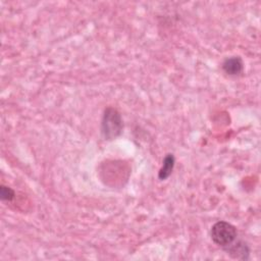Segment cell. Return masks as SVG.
Returning <instances> with one entry per match:
<instances>
[{"mask_svg":"<svg viewBox=\"0 0 261 261\" xmlns=\"http://www.w3.org/2000/svg\"><path fill=\"white\" fill-rule=\"evenodd\" d=\"M123 123L119 111L113 107L104 110L101 121V134L105 140H114L122 133Z\"/></svg>","mask_w":261,"mask_h":261,"instance_id":"cell-1","label":"cell"},{"mask_svg":"<svg viewBox=\"0 0 261 261\" xmlns=\"http://www.w3.org/2000/svg\"><path fill=\"white\" fill-rule=\"evenodd\" d=\"M222 69L228 75H240L244 70V62L240 56H230L222 62Z\"/></svg>","mask_w":261,"mask_h":261,"instance_id":"cell-3","label":"cell"},{"mask_svg":"<svg viewBox=\"0 0 261 261\" xmlns=\"http://www.w3.org/2000/svg\"><path fill=\"white\" fill-rule=\"evenodd\" d=\"M174 163H175V158L172 154H167L162 162V166L158 172V178L160 180H165L166 178H168L170 176V174L172 173L173 167H174Z\"/></svg>","mask_w":261,"mask_h":261,"instance_id":"cell-5","label":"cell"},{"mask_svg":"<svg viewBox=\"0 0 261 261\" xmlns=\"http://www.w3.org/2000/svg\"><path fill=\"white\" fill-rule=\"evenodd\" d=\"M14 197H15V193L11 188L6 187L4 185H2L0 187V198H1V200L11 201V200L14 199Z\"/></svg>","mask_w":261,"mask_h":261,"instance_id":"cell-6","label":"cell"},{"mask_svg":"<svg viewBox=\"0 0 261 261\" xmlns=\"http://www.w3.org/2000/svg\"><path fill=\"white\" fill-rule=\"evenodd\" d=\"M224 250L227 252V254L233 258V259H239V260H247L249 258V247L246 245L244 242H237L236 241L230 244L228 247L224 248Z\"/></svg>","mask_w":261,"mask_h":261,"instance_id":"cell-4","label":"cell"},{"mask_svg":"<svg viewBox=\"0 0 261 261\" xmlns=\"http://www.w3.org/2000/svg\"><path fill=\"white\" fill-rule=\"evenodd\" d=\"M210 236L215 245L224 249L237 240L238 231L231 223L226 221H217L212 225Z\"/></svg>","mask_w":261,"mask_h":261,"instance_id":"cell-2","label":"cell"}]
</instances>
